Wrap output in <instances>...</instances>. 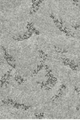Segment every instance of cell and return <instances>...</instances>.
I'll return each mask as SVG.
<instances>
[{
    "mask_svg": "<svg viewBox=\"0 0 80 120\" xmlns=\"http://www.w3.org/2000/svg\"><path fill=\"white\" fill-rule=\"evenodd\" d=\"M2 103L3 104H8V105H11L13 107L16 108V109H24V110H27L30 109V106H26L24 104H20V103H17L16 101H12V100H6V101H2Z\"/></svg>",
    "mask_w": 80,
    "mask_h": 120,
    "instance_id": "6da1fadb",
    "label": "cell"
},
{
    "mask_svg": "<svg viewBox=\"0 0 80 120\" xmlns=\"http://www.w3.org/2000/svg\"><path fill=\"white\" fill-rule=\"evenodd\" d=\"M38 52L40 53V55H41V58H42V60H41V62H40V64L38 65V68H37V69L34 71L33 73H32V76H36L37 74H38L41 69L45 67V61L46 60V59H47V54L46 53H45L43 51H41V50H39L38 51Z\"/></svg>",
    "mask_w": 80,
    "mask_h": 120,
    "instance_id": "7a4b0ae2",
    "label": "cell"
},
{
    "mask_svg": "<svg viewBox=\"0 0 80 120\" xmlns=\"http://www.w3.org/2000/svg\"><path fill=\"white\" fill-rule=\"evenodd\" d=\"M1 50L3 51V53H4V59L5 60V61H6L12 68H15L16 66H15V63H14V62H15L14 59H13V57L6 52V50H5V48H4V46H1Z\"/></svg>",
    "mask_w": 80,
    "mask_h": 120,
    "instance_id": "3957f363",
    "label": "cell"
},
{
    "mask_svg": "<svg viewBox=\"0 0 80 120\" xmlns=\"http://www.w3.org/2000/svg\"><path fill=\"white\" fill-rule=\"evenodd\" d=\"M61 61H62V63H63L64 65L69 66L72 69H74V70H76V69H77V65H76L73 60H69V59H67V58H61Z\"/></svg>",
    "mask_w": 80,
    "mask_h": 120,
    "instance_id": "277c9868",
    "label": "cell"
},
{
    "mask_svg": "<svg viewBox=\"0 0 80 120\" xmlns=\"http://www.w3.org/2000/svg\"><path fill=\"white\" fill-rule=\"evenodd\" d=\"M42 0H32V11L30 12V14H33L34 13H36L39 8L40 4H42Z\"/></svg>",
    "mask_w": 80,
    "mask_h": 120,
    "instance_id": "5b68a950",
    "label": "cell"
},
{
    "mask_svg": "<svg viewBox=\"0 0 80 120\" xmlns=\"http://www.w3.org/2000/svg\"><path fill=\"white\" fill-rule=\"evenodd\" d=\"M11 73H12V70H9L7 72L4 74L3 77H1V87H3V86L5 85V84H8V78L11 77Z\"/></svg>",
    "mask_w": 80,
    "mask_h": 120,
    "instance_id": "8992f818",
    "label": "cell"
},
{
    "mask_svg": "<svg viewBox=\"0 0 80 120\" xmlns=\"http://www.w3.org/2000/svg\"><path fill=\"white\" fill-rule=\"evenodd\" d=\"M33 34V32L31 31V30H28L27 32H26L25 34L23 35V36H21V37H18V38H15V37H13V38L17 40V41H21V40H24V39H28L29 38H30L31 36Z\"/></svg>",
    "mask_w": 80,
    "mask_h": 120,
    "instance_id": "52a82bcc",
    "label": "cell"
},
{
    "mask_svg": "<svg viewBox=\"0 0 80 120\" xmlns=\"http://www.w3.org/2000/svg\"><path fill=\"white\" fill-rule=\"evenodd\" d=\"M64 89H66V86H65V85H61V86L60 87L59 91H58V93L56 94V95H55L53 98L52 99V101H54L55 100H57L58 98H60V97L62 95V94H63Z\"/></svg>",
    "mask_w": 80,
    "mask_h": 120,
    "instance_id": "ba28073f",
    "label": "cell"
},
{
    "mask_svg": "<svg viewBox=\"0 0 80 120\" xmlns=\"http://www.w3.org/2000/svg\"><path fill=\"white\" fill-rule=\"evenodd\" d=\"M27 28H28V30H31L33 33H35V34H37V35H39V31L38 30H37L36 29H35V27L33 26V24L31 23V22H29L28 24H27Z\"/></svg>",
    "mask_w": 80,
    "mask_h": 120,
    "instance_id": "9c48e42d",
    "label": "cell"
},
{
    "mask_svg": "<svg viewBox=\"0 0 80 120\" xmlns=\"http://www.w3.org/2000/svg\"><path fill=\"white\" fill-rule=\"evenodd\" d=\"M14 79L16 80V82L19 85H21V84H23V83L25 82V79H24L23 77H20V76H18V75H15V76H14Z\"/></svg>",
    "mask_w": 80,
    "mask_h": 120,
    "instance_id": "30bf717a",
    "label": "cell"
},
{
    "mask_svg": "<svg viewBox=\"0 0 80 120\" xmlns=\"http://www.w3.org/2000/svg\"><path fill=\"white\" fill-rule=\"evenodd\" d=\"M55 51L57 52H60V53H67L68 51H65V50H61V49H60V48H57L55 47Z\"/></svg>",
    "mask_w": 80,
    "mask_h": 120,
    "instance_id": "8fae6325",
    "label": "cell"
},
{
    "mask_svg": "<svg viewBox=\"0 0 80 120\" xmlns=\"http://www.w3.org/2000/svg\"><path fill=\"white\" fill-rule=\"evenodd\" d=\"M35 116L37 118H43L44 117V113H37V114H35Z\"/></svg>",
    "mask_w": 80,
    "mask_h": 120,
    "instance_id": "7c38bea8",
    "label": "cell"
},
{
    "mask_svg": "<svg viewBox=\"0 0 80 120\" xmlns=\"http://www.w3.org/2000/svg\"><path fill=\"white\" fill-rule=\"evenodd\" d=\"M75 29H76V30H80V25H74L73 26Z\"/></svg>",
    "mask_w": 80,
    "mask_h": 120,
    "instance_id": "4fadbf2b",
    "label": "cell"
},
{
    "mask_svg": "<svg viewBox=\"0 0 80 120\" xmlns=\"http://www.w3.org/2000/svg\"><path fill=\"white\" fill-rule=\"evenodd\" d=\"M76 109H77V110H79V109H80V105L77 108H76Z\"/></svg>",
    "mask_w": 80,
    "mask_h": 120,
    "instance_id": "5bb4252c",
    "label": "cell"
}]
</instances>
